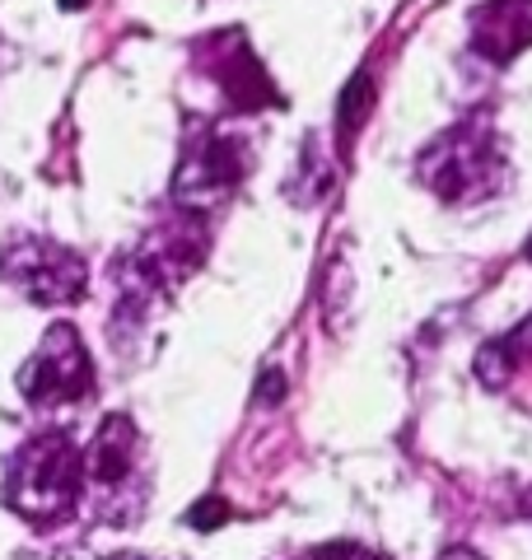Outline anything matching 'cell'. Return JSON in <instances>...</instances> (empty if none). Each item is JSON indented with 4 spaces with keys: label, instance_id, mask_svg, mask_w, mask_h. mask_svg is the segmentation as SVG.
<instances>
[{
    "label": "cell",
    "instance_id": "obj_1",
    "mask_svg": "<svg viewBox=\"0 0 532 560\" xmlns=\"http://www.w3.org/2000/svg\"><path fill=\"white\" fill-rule=\"evenodd\" d=\"M84 458L80 448L70 444V434L47 430L38 440H28L5 467V504L20 518L38 523V528H51L61 523L80 500L84 486Z\"/></svg>",
    "mask_w": 532,
    "mask_h": 560
},
{
    "label": "cell",
    "instance_id": "obj_17",
    "mask_svg": "<svg viewBox=\"0 0 532 560\" xmlns=\"http://www.w3.org/2000/svg\"><path fill=\"white\" fill-rule=\"evenodd\" d=\"M523 253H528V261H532V238H528V248H523Z\"/></svg>",
    "mask_w": 532,
    "mask_h": 560
},
{
    "label": "cell",
    "instance_id": "obj_7",
    "mask_svg": "<svg viewBox=\"0 0 532 560\" xmlns=\"http://www.w3.org/2000/svg\"><path fill=\"white\" fill-rule=\"evenodd\" d=\"M94 388V364L80 341L76 327H47L43 346L33 350V360L20 370V393L33 407H61V401H80Z\"/></svg>",
    "mask_w": 532,
    "mask_h": 560
},
{
    "label": "cell",
    "instance_id": "obj_11",
    "mask_svg": "<svg viewBox=\"0 0 532 560\" xmlns=\"http://www.w3.org/2000/svg\"><path fill=\"white\" fill-rule=\"evenodd\" d=\"M229 518V504L220 500V495H206L201 504H197V510H192L187 514V523H192V528H201V533H210V528H220V523Z\"/></svg>",
    "mask_w": 532,
    "mask_h": 560
},
{
    "label": "cell",
    "instance_id": "obj_4",
    "mask_svg": "<svg viewBox=\"0 0 532 560\" xmlns=\"http://www.w3.org/2000/svg\"><path fill=\"white\" fill-rule=\"evenodd\" d=\"M253 168V150L247 140L234 136L229 127H201L187 140L183 160L173 173V201L183 210H216L239 191V183Z\"/></svg>",
    "mask_w": 532,
    "mask_h": 560
},
{
    "label": "cell",
    "instance_id": "obj_15",
    "mask_svg": "<svg viewBox=\"0 0 532 560\" xmlns=\"http://www.w3.org/2000/svg\"><path fill=\"white\" fill-rule=\"evenodd\" d=\"M523 514L532 518V490H528V495H523Z\"/></svg>",
    "mask_w": 532,
    "mask_h": 560
},
{
    "label": "cell",
    "instance_id": "obj_9",
    "mask_svg": "<svg viewBox=\"0 0 532 560\" xmlns=\"http://www.w3.org/2000/svg\"><path fill=\"white\" fill-rule=\"evenodd\" d=\"M472 47L486 61L505 66L532 47V0H490L472 14Z\"/></svg>",
    "mask_w": 532,
    "mask_h": 560
},
{
    "label": "cell",
    "instance_id": "obj_2",
    "mask_svg": "<svg viewBox=\"0 0 532 560\" xmlns=\"http://www.w3.org/2000/svg\"><path fill=\"white\" fill-rule=\"evenodd\" d=\"M206 248H210L206 215L177 206V215L154 220L150 230L140 234L136 253L127 257V267H122V280H127L122 300L140 304V294H169L173 285H183V280L201 267Z\"/></svg>",
    "mask_w": 532,
    "mask_h": 560
},
{
    "label": "cell",
    "instance_id": "obj_10",
    "mask_svg": "<svg viewBox=\"0 0 532 560\" xmlns=\"http://www.w3.org/2000/svg\"><path fill=\"white\" fill-rule=\"evenodd\" d=\"M360 108H369V75H355L350 90H346V103H342V131L350 136L355 127H360Z\"/></svg>",
    "mask_w": 532,
    "mask_h": 560
},
{
    "label": "cell",
    "instance_id": "obj_14",
    "mask_svg": "<svg viewBox=\"0 0 532 560\" xmlns=\"http://www.w3.org/2000/svg\"><path fill=\"white\" fill-rule=\"evenodd\" d=\"M61 5H66V10H84V5H89V0H61Z\"/></svg>",
    "mask_w": 532,
    "mask_h": 560
},
{
    "label": "cell",
    "instance_id": "obj_6",
    "mask_svg": "<svg viewBox=\"0 0 532 560\" xmlns=\"http://www.w3.org/2000/svg\"><path fill=\"white\" fill-rule=\"evenodd\" d=\"M0 280H10L33 304H76L89 285V271L61 243L20 234L0 248Z\"/></svg>",
    "mask_w": 532,
    "mask_h": 560
},
{
    "label": "cell",
    "instance_id": "obj_16",
    "mask_svg": "<svg viewBox=\"0 0 532 560\" xmlns=\"http://www.w3.org/2000/svg\"><path fill=\"white\" fill-rule=\"evenodd\" d=\"M108 560H150V556H131V551H127V556H108Z\"/></svg>",
    "mask_w": 532,
    "mask_h": 560
},
{
    "label": "cell",
    "instance_id": "obj_12",
    "mask_svg": "<svg viewBox=\"0 0 532 560\" xmlns=\"http://www.w3.org/2000/svg\"><path fill=\"white\" fill-rule=\"evenodd\" d=\"M309 560H383V556L365 551V547H355V541H336V547H323V551H313Z\"/></svg>",
    "mask_w": 532,
    "mask_h": 560
},
{
    "label": "cell",
    "instance_id": "obj_8",
    "mask_svg": "<svg viewBox=\"0 0 532 560\" xmlns=\"http://www.w3.org/2000/svg\"><path fill=\"white\" fill-rule=\"evenodd\" d=\"M210 51V80H216L220 98L234 113H257L262 103H276V90L266 80L262 61L253 57V47L243 43V33H220L216 43H206Z\"/></svg>",
    "mask_w": 532,
    "mask_h": 560
},
{
    "label": "cell",
    "instance_id": "obj_5",
    "mask_svg": "<svg viewBox=\"0 0 532 560\" xmlns=\"http://www.w3.org/2000/svg\"><path fill=\"white\" fill-rule=\"evenodd\" d=\"M84 471H89V490L99 500V514L127 528L136 518V510L146 504V486H140V430L131 416H108L89 444V458H84Z\"/></svg>",
    "mask_w": 532,
    "mask_h": 560
},
{
    "label": "cell",
    "instance_id": "obj_3",
    "mask_svg": "<svg viewBox=\"0 0 532 560\" xmlns=\"http://www.w3.org/2000/svg\"><path fill=\"white\" fill-rule=\"evenodd\" d=\"M416 173L443 201H482L505 183V150L486 121H463L420 154Z\"/></svg>",
    "mask_w": 532,
    "mask_h": 560
},
{
    "label": "cell",
    "instance_id": "obj_13",
    "mask_svg": "<svg viewBox=\"0 0 532 560\" xmlns=\"http://www.w3.org/2000/svg\"><path fill=\"white\" fill-rule=\"evenodd\" d=\"M443 560H482V556H472V551H449Z\"/></svg>",
    "mask_w": 532,
    "mask_h": 560
}]
</instances>
